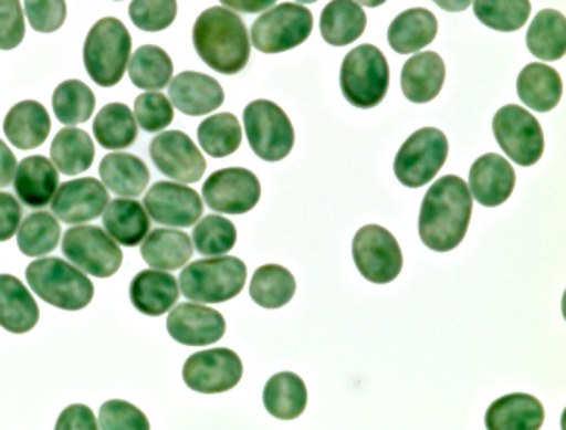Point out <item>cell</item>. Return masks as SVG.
I'll return each instance as SVG.
<instances>
[{"mask_svg":"<svg viewBox=\"0 0 566 430\" xmlns=\"http://www.w3.org/2000/svg\"><path fill=\"white\" fill-rule=\"evenodd\" d=\"M472 195L468 182L444 176L429 187L419 213V237L431 251L450 252L468 235Z\"/></svg>","mask_w":566,"mask_h":430,"instance_id":"obj_1","label":"cell"},{"mask_svg":"<svg viewBox=\"0 0 566 430\" xmlns=\"http://www.w3.org/2000/svg\"><path fill=\"white\" fill-rule=\"evenodd\" d=\"M192 43L199 59L226 76L241 73L251 55L244 21L226 8H210L199 14L192 28Z\"/></svg>","mask_w":566,"mask_h":430,"instance_id":"obj_2","label":"cell"},{"mask_svg":"<svg viewBox=\"0 0 566 430\" xmlns=\"http://www.w3.org/2000/svg\"><path fill=\"white\" fill-rule=\"evenodd\" d=\"M130 33L117 18L96 21L86 36L83 59L88 76L102 88H111L126 73L130 57Z\"/></svg>","mask_w":566,"mask_h":430,"instance_id":"obj_3","label":"cell"},{"mask_svg":"<svg viewBox=\"0 0 566 430\" xmlns=\"http://www.w3.org/2000/svg\"><path fill=\"white\" fill-rule=\"evenodd\" d=\"M28 285L46 304L62 311H81L95 295L92 280L59 258L33 261L27 270Z\"/></svg>","mask_w":566,"mask_h":430,"instance_id":"obj_4","label":"cell"},{"mask_svg":"<svg viewBox=\"0 0 566 430\" xmlns=\"http://www.w3.org/2000/svg\"><path fill=\"white\" fill-rule=\"evenodd\" d=\"M248 268L239 258L220 255L214 260L195 261L180 273V292L188 301L222 304L241 294Z\"/></svg>","mask_w":566,"mask_h":430,"instance_id":"obj_5","label":"cell"},{"mask_svg":"<svg viewBox=\"0 0 566 430\" xmlns=\"http://www.w3.org/2000/svg\"><path fill=\"white\" fill-rule=\"evenodd\" d=\"M390 86L387 57L375 45L350 50L340 69V88L345 99L357 108L378 107Z\"/></svg>","mask_w":566,"mask_h":430,"instance_id":"obj_6","label":"cell"},{"mask_svg":"<svg viewBox=\"0 0 566 430\" xmlns=\"http://www.w3.org/2000/svg\"><path fill=\"white\" fill-rule=\"evenodd\" d=\"M244 127L251 149L264 161H280L294 148L291 118L276 103L254 99L244 111Z\"/></svg>","mask_w":566,"mask_h":430,"instance_id":"obj_7","label":"cell"},{"mask_svg":"<svg viewBox=\"0 0 566 430\" xmlns=\"http://www.w3.org/2000/svg\"><path fill=\"white\" fill-rule=\"evenodd\" d=\"M448 139L437 127H422L403 143L395 157L398 182L419 189L440 174L448 158Z\"/></svg>","mask_w":566,"mask_h":430,"instance_id":"obj_8","label":"cell"},{"mask_svg":"<svg viewBox=\"0 0 566 430\" xmlns=\"http://www.w3.org/2000/svg\"><path fill=\"white\" fill-rule=\"evenodd\" d=\"M313 31V14L303 4L276 6L261 14L251 28V43L263 54H282L303 45Z\"/></svg>","mask_w":566,"mask_h":430,"instance_id":"obj_9","label":"cell"},{"mask_svg":"<svg viewBox=\"0 0 566 430\" xmlns=\"http://www.w3.org/2000/svg\"><path fill=\"white\" fill-rule=\"evenodd\" d=\"M493 133L497 145L513 164L532 167L543 157V127L531 112L518 105H506L496 112Z\"/></svg>","mask_w":566,"mask_h":430,"instance_id":"obj_10","label":"cell"},{"mask_svg":"<svg viewBox=\"0 0 566 430\" xmlns=\"http://www.w3.org/2000/svg\"><path fill=\"white\" fill-rule=\"evenodd\" d=\"M353 258L357 270L368 282L385 285L402 273L403 255L394 233L385 227L366 226L353 240Z\"/></svg>","mask_w":566,"mask_h":430,"instance_id":"obj_11","label":"cell"},{"mask_svg":"<svg viewBox=\"0 0 566 430\" xmlns=\"http://www.w3.org/2000/svg\"><path fill=\"white\" fill-rule=\"evenodd\" d=\"M65 258L96 279H111L123 264V251L99 227L81 226L67 230L62 240Z\"/></svg>","mask_w":566,"mask_h":430,"instance_id":"obj_12","label":"cell"},{"mask_svg":"<svg viewBox=\"0 0 566 430\" xmlns=\"http://www.w3.org/2000/svg\"><path fill=\"white\" fill-rule=\"evenodd\" d=\"M244 366L241 357L229 348L198 352L186 360L182 377L188 388L203 395H219L241 382Z\"/></svg>","mask_w":566,"mask_h":430,"instance_id":"obj_13","label":"cell"},{"mask_svg":"<svg viewBox=\"0 0 566 430\" xmlns=\"http://www.w3.org/2000/svg\"><path fill=\"white\" fill-rule=\"evenodd\" d=\"M261 183L248 168H222L203 183L208 208L223 214H244L260 202Z\"/></svg>","mask_w":566,"mask_h":430,"instance_id":"obj_14","label":"cell"},{"mask_svg":"<svg viewBox=\"0 0 566 430\" xmlns=\"http://www.w3.org/2000/svg\"><path fill=\"white\" fill-rule=\"evenodd\" d=\"M155 167L165 177L180 183H196L203 179L207 160L191 137L180 130L158 134L149 146Z\"/></svg>","mask_w":566,"mask_h":430,"instance_id":"obj_15","label":"cell"},{"mask_svg":"<svg viewBox=\"0 0 566 430\" xmlns=\"http://www.w3.org/2000/svg\"><path fill=\"white\" fill-rule=\"evenodd\" d=\"M146 213L160 226L188 229L203 214V201L191 187L180 182H157L146 192Z\"/></svg>","mask_w":566,"mask_h":430,"instance_id":"obj_16","label":"cell"},{"mask_svg":"<svg viewBox=\"0 0 566 430\" xmlns=\"http://www.w3.org/2000/svg\"><path fill=\"white\" fill-rule=\"evenodd\" d=\"M111 198L104 183L86 177V179L67 180L59 187L52 199V211L57 220L67 226H77L95 220L104 213Z\"/></svg>","mask_w":566,"mask_h":430,"instance_id":"obj_17","label":"cell"},{"mask_svg":"<svg viewBox=\"0 0 566 430\" xmlns=\"http://www.w3.org/2000/svg\"><path fill=\"white\" fill-rule=\"evenodd\" d=\"M169 335L186 347H207L220 342L227 324L222 314L207 305L180 304L167 319Z\"/></svg>","mask_w":566,"mask_h":430,"instance_id":"obj_18","label":"cell"},{"mask_svg":"<svg viewBox=\"0 0 566 430\" xmlns=\"http://www.w3.org/2000/svg\"><path fill=\"white\" fill-rule=\"evenodd\" d=\"M517 176L506 158L496 153H488L474 161L469 171L471 195L486 208H496L509 201L515 189Z\"/></svg>","mask_w":566,"mask_h":430,"instance_id":"obj_19","label":"cell"},{"mask_svg":"<svg viewBox=\"0 0 566 430\" xmlns=\"http://www.w3.org/2000/svg\"><path fill=\"white\" fill-rule=\"evenodd\" d=\"M169 96L174 107L191 117H201L222 107L226 93L214 77L186 71L170 81Z\"/></svg>","mask_w":566,"mask_h":430,"instance_id":"obj_20","label":"cell"},{"mask_svg":"<svg viewBox=\"0 0 566 430\" xmlns=\"http://www.w3.org/2000/svg\"><path fill=\"white\" fill-rule=\"evenodd\" d=\"M129 297L135 308L145 316H164L179 301V283L172 274L151 268L133 279Z\"/></svg>","mask_w":566,"mask_h":430,"instance_id":"obj_21","label":"cell"},{"mask_svg":"<svg viewBox=\"0 0 566 430\" xmlns=\"http://www.w3.org/2000/svg\"><path fill=\"white\" fill-rule=\"evenodd\" d=\"M57 186V168L49 158L33 155L15 167V196L28 208H45L54 199Z\"/></svg>","mask_w":566,"mask_h":430,"instance_id":"obj_22","label":"cell"},{"mask_svg":"<svg viewBox=\"0 0 566 430\" xmlns=\"http://www.w3.org/2000/svg\"><path fill=\"white\" fill-rule=\"evenodd\" d=\"M447 67L437 52H421L406 62L400 76L402 92L412 103H429L440 95L443 88Z\"/></svg>","mask_w":566,"mask_h":430,"instance_id":"obj_23","label":"cell"},{"mask_svg":"<svg viewBox=\"0 0 566 430\" xmlns=\"http://www.w3.org/2000/svg\"><path fill=\"white\" fill-rule=\"evenodd\" d=\"M40 308L30 290L12 274H0V326L23 335L39 324Z\"/></svg>","mask_w":566,"mask_h":430,"instance_id":"obj_24","label":"cell"},{"mask_svg":"<svg viewBox=\"0 0 566 430\" xmlns=\"http://www.w3.org/2000/svg\"><path fill=\"white\" fill-rule=\"evenodd\" d=\"M543 423V403L525 392L497 398L486 411L490 430H539Z\"/></svg>","mask_w":566,"mask_h":430,"instance_id":"obj_25","label":"cell"},{"mask_svg":"<svg viewBox=\"0 0 566 430\" xmlns=\"http://www.w3.org/2000/svg\"><path fill=\"white\" fill-rule=\"evenodd\" d=\"M50 115L42 103L24 99L6 115L4 134L18 149H35L46 141L50 134Z\"/></svg>","mask_w":566,"mask_h":430,"instance_id":"obj_26","label":"cell"},{"mask_svg":"<svg viewBox=\"0 0 566 430\" xmlns=\"http://www.w3.org/2000/svg\"><path fill=\"white\" fill-rule=\"evenodd\" d=\"M438 21L428 9L403 11L388 28V43L397 54H413L437 39Z\"/></svg>","mask_w":566,"mask_h":430,"instance_id":"obj_27","label":"cell"},{"mask_svg":"<svg viewBox=\"0 0 566 430\" xmlns=\"http://www.w3.org/2000/svg\"><path fill=\"white\" fill-rule=\"evenodd\" d=\"M517 93L525 107L544 114L556 108L562 99V76L556 69L534 62L518 74Z\"/></svg>","mask_w":566,"mask_h":430,"instance_id":"obj_28","label":"cell"},{"mask_svg":"<svg viewBox=\"0 0 566 430\" xmlns=\"http://www.w3.org/2000/svg\"><path fill=\"white\" fill-rule=\"evenodd\" d=\"M99 179L114 195L138 198L148 187L149 170L135 155L111 153L99 164Z\"/></svg>","mask_w":566,"mask_h":430,"instance_id":"obj_29","label":"cell"},{"mask_svg":"<svg viewBox=\"0 0 566 430\" xmlns=\"http://www.w3.org/2000/svg\"><path fill=\"white\" fill-rule=\"evenodd\" d=\"M368 24L366 12L356 0H332L322 12L319 30L323 40L333 46H344L363 36Z\"/></svg>","mask_w":566,"mask_h":430,"instance_id":"obj_30","label":"cell"},{"mask_svg":"<svg viewBox=\"0 0 566 430\" xmlns=\"http://www.w3.org/2000/svg\"><path fill=\"white\" fill-rule=\"evenodd\" d=\"M142 255L154 270H179L191 261L192 242L188 233L180 230L157 229L143 242Z\"/></svg>","mask_w":566,"mask_h":430,"instance_id":"obj_31","label":"cell"},{"mask_svg":"<svg viewBox=\"0 0 566 430\" xmlns=\"http://www.w3.org/2000/svg\"><path fill=\"white\" fill-rule=\"evenodd\" d=\"M104 227L124 248H136L149 233V217L133 199H115L105 208Z\"/></svg>","mask_w":566,"mask_h":430,"instance_id":"obj_32","label":"cell"},{"mask_svg":"<svg viewBox=\"0 0 566 430\" xmlns=\"http://www.w3.org/2000/svg\"><path fill=\"white\" fill-rule=\"evenodd\" d=\"M264 408L280 420H294L303 416L307 407V389L303 379L294 373H279L270 377L263 389Z\"/></svg>","mask_w":566,"mask_h":430,"instance_id":"obj_33","label":"cell"},{"mask_svg":"<svg viewBox=\"0 0 566 430\" xmlns=\"http://www.w3.org/2000/svg\"><path fill=\"white\" fill-rule=\"evenodd\" d=\"M50 157L55 168L64 176H80L92 168L95 160V145L85 130L71 126L64 127L59 130L50 146Z\"/></svg>","mask_w":566,"mask_h":430,"instance_id":"obj_34","label":"cell"},{"mask_svg":"<svg viewBox=\"0 0 566 430\" xmlns=\"http://www.w3.org/2000/svg\"><path fill=\"white\" fill-rule=\"evenodd\" d=\"M93 133L102 148L117 151L135 145L138 137V123L127 105L108 103L96 115Z\"/></svg>","mask_w":566,"mask_h":430,"instance_id":"obj_35","label":"cell"},{"mask_svg":"<svg viewBox=\"0 0 566 430\" xmlns=\"http://www.w3.org/2000/svg\"><path fill=\"white\" fill-rule=\"evenodd\" d=\"M565 15L555 9L536 14L527 31V49L541 61L555 62L565 57Z\"/></svg>","mask_w":566,"mask_h":430,"instance_id":"obj_36","label":"cell"},{"mask_svg":"<svg viewBox=\"0 0 566 430\" xmlns=\"http://www.w3.org/2000/svg\"><path fill=\"white\" fill-rule=\"evenodd\" d=\"M297 283L294 274L280 264H264L253 274L249 295L264 308H280L294 298Z\"/></svg>","mask_w":566,"mask_h":430,"instance_id":"obj_37","label":"cell"},{"mask_svg":"<svg viewBox=\"0 0 566 430\" xmlns=\"http://www.w3.org/2000/svg\"><path fill=\"white\" fill-rule=\"evenodd\" d=\"M174 64L170 55L157 45H143L130 57L129 77L136 88L155 92L172 80Z\"/></svg>","mask_w":566,"mask_h":430,"instance_id":"obj_38","label":"cell"},{"mask_svg":"<svg viewBox=\"0 0 566 430\" xmlns=\"http://www.w3.org/2000/svg\"><path fill=\"white\" fill-rule=\"evenodd\" d=\"M198 139L203 151H207L210 157H229L241 148V124L232 114L211 115L199 124Z\"/></svg>","mask_w":566,"mask_h":430,"instance_id":"obj_39","label":"cell"},{"mask_svg":"<svg viewBox=\"0 0 566 430\" xmlns=\"http://www.w3.org/2000/svg\"><path fill=\"white\" fill-rule=\"evenodd\" d=\"M95 95L83 81L70 80L59 84L52 98L55 117L64 126L86 123L95 111Z\"/></svg>","mask_w":566,"mask_h":430,"instance_id":"obj_40","label":"cell"},{"mask_svg":"<svg viewBox=\"0 0 566 430\" xmlns=\"http://www.w3.org/2000/svg\"><path fill=\"white\" fill-rule=\"evenodd\" d=\"M61 226L46 211L30 214L18 232V248L28 258H42L57 248Z\"/></svg>","mask_w":566,"mask_h":430,"instance_id":"obj_41","label":"cell"},{"mask_svg":"<svg viewBox=\"0 0 566 430\" xmlns=\"http://www.w3.org/2000/svg\"><path fill=\"white\" fill-rule=\"evenodd\" d=\"M528 0H474V14L484 27L491 30L517 31L531 15Z\"/></svg>","mask_w":566,"mask_h":430,"instance_id":"obj_42","label":"cell"},{"mask_svg":"<svg viewBox=\"0 0 566 430\" xmlns=\"http://www.w3.org/2000/svg\"><path fill=\"white\" fill-rule=\"evenodd\" d=\"M192 242L201 255H223L234 249L238 230L227 218L208 214L192 230Z\"/></svg>","mask_w":566,"mask_h":430,"instance_id":"obj_43","label":"cell"},{"mask_svg":"<svg viewBox=\"0 0 566 430\" xmlns=\"http://www.w3.org/2000/svg\"><path fill=\"white\" fill-rule=\"evenodd\" d=\"M129 15L139 30L157 33L176 21L177 0H133Z\"/></svg>","mask_w":566,"mask_h":430,"instance_id":"obj_44","label":"cell"},{"mask_svg":"<svg viewBox=\"0 0 566 430\" xmlns=\"http://www.w3.org/2000/svg\"><path fill=\"white\" fill-rule=\"evenodd\" d=\"M136 123L146 133H158L174 120L172 103L161 93H143L135 102Z\"/></svg>","mask_w":566,"mask_h":430,"instance_id":"obj_45","label":"cell"},{"mask_svg":"<svg viewBox=\"0 0 566 430\" xmlns=\"http://www.w3.org/2000/svg\"><path fill=\"white\" fill-rule=\"evenodd\" d=\"M98 427L104 430H148L149 422L135 405L111 400L99 408Z\"/></svg>","mask_w":566,"mask_h":430,"instance_id":"obj_46","label":"cell"},{"mask_svg":"<svg viewBox=\"0 0 566 430\" xmlns=\"http://www.w3.org/2000/svg\"><path fill=\"white\" fill-rule=\"evenodd\" d=\"M24 12L31 28L39 33H54L67 15L65 0H24Z\"/></svg>","mask_w":566,"mask_h":430,"instance_id":"obj_47","label":"cell"},{"mask_svg":"<svg viewBox=\"0 0 566 430\" xmlns=\"http://www.w3.org/2000/svg\"><path fill=\"white\" fill-rule=\"evenodd\" d=\"M27 33L20 0H0V50H12Z\"/></svg>","mask_w":566,"mask_h":430,"instance_id":"obj_48","label":"cell"},{"mask_svg":"<svg viewBox=\"0 0 566 430\" xmlns=\"http://www.w3.org/2000/svg\"><path fill=\"white\" fill-rule=\"evenodd\" d=\"M23 220L20 201L9 192H0V242L12 239Z\"/></svg>","mask_w":566,"mask_h":430,"instance_id":"obj_49","label":"cell"},{"mask_svg":"<svg viewBox=\"0 0 566 430\" xmlns=\"http://www.w3.org/2000/svg\"><path fill=\"white\" fill-rule=\"evenodd\" d=\"M55 429L96 430L99 427L96 423L95 413H93L92 408L86 407V405H71V407L62 411Z\"/></svg>","mask_w":566,"mask_h":430,"instance_id":"obj_50","label":"cell"},{"mask_svg":"<svg viewBox=\"0 0 566 430\" xmlns=\"http://www.w3.org/2000/svg\"><path fill=\"white\" fill-rule=\"evenodd\" d=\"M15 167H18V161H15L14 153L0 139V187L11 186Z\"/></svg>","mask_w":566,"mask_h":430,"instance_id":"obj_51","label":"cell"},{"mask_svg":"<svg viewBox=\"0 0 566 430\" xmlns=\"http://www.w3.org/2000/svg\"><path fill=\"white\" fill-rule=\"evenodd\" d=\"M220 2L235 12H244V14H260V12L273 8L276 0H220Z\"/></svg>","mask_w":566,"mask_h":430,"instance_id":"obj_52","label":"cell"},{"mask_svg":"<svg viewBox=\"0 0 566 430\" xmlns=\"http://www.w3.org/2000/svg\"><path fill=\"white\" fill-rule=\"evenodd\" d=\"M432 2L447 12H462L472 4V0H432Z\"/></svg>","mask_w":566,"mask_h":430,"instance_id":"obj_53","label":"cell"},{"mask_svg":"<svg viewBox=\"0 0 566 430\" xmlns=\"http://www.w3.org/2000/svg\"><path fill=\"white\" fill-rule=\"evenodd\" d=\"M357 4L366 6V8H379L385 4L387 0H356Z\"/></svg>","mask_w":566,"mask_h":430,"instance_id":"obj_54","label":"cell"},{"mask_svg":"<svg viewBox=\"0 0 566 430\" xmlns=\"http://www.w3.org/2000/svg\"><path fill=\"white\" fill-rule=\"evenodd\" d=\"M298 4H313V2H318V0H297Z\"/></svg>","mask_w":566,"mask_h":430,"instance_id":"obj_55","label":"cell"}]
</instances>
